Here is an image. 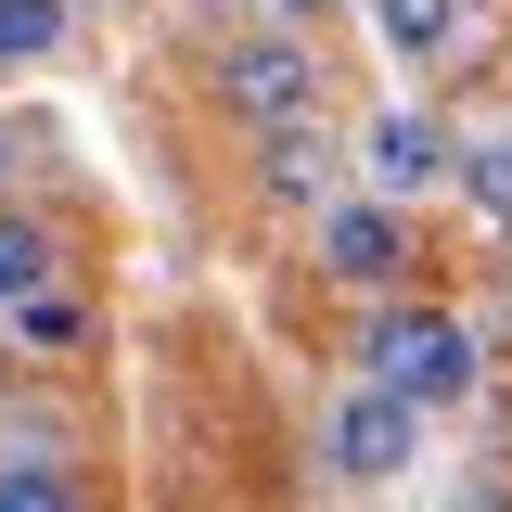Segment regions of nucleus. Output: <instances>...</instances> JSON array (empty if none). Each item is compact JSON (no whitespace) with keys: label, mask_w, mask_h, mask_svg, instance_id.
Returning a JSON list of instances; mask_svg holds the SVG:
<instances>
[{"label":"nucleus","mask_w":512,"mask_h":512,"mask_svg":"<svg viewBox=\"0 0 512 512\" xmlns=\"http://www.w3.org/2000/svg\"><path fill=\"white\" fill-rule=\"evenodd\" d=\"M372 13H384V39H397L410 64H448V52H461V0H372Z\"/></svg>","instance_id":"423d86ee"},{"label":"nucleus","mask_w":512,"mask_h":512,"mask_svg":"<svg viewBox=\"0 0 512 512\" xmlns=\"http://www.w3.org/2000/svg\"><path fill=\"white\" fill-rule=\"evenodd\" d=\"M474 192L512 218V128H487V141H474Z\"/></svg>","instance_id":"9b49d317"},{"label":"nucleus","mask_w":512,"mask_h":512,"mask_svg":"<svg viewBox=\"0 0 512 512\" xmlns=\"http://www.w3.org/2000/svg\"><path fill=\"white\" fill-rule=\"evenodd\" d=\"M13 333H26V346H90V308H77V295H26Z\"/></svg>","instance_id":"9d476101"},{"label":"nucleus","mask_w":512,"mask_h":512,"mask_svg":"<svg viewBox=\"0 0 512 512\" xmlns=\"http://www.w3.org/2000/svg\"><path fill=\"white\" fill-rule=\"evenodd\" d=\"M282 13H320V0H282Z\"/></svg>","instance_id":"ddd939ff"},{"label":"nucleus","mask_w":512,"mask_h":512,"mask_svg":"<svg viewBox=\"0 0 512 512\" xmlns=\"http://www.w3.org/2000/svg\"><path fill=\"white\" fill-rule=\"evenodd\" d=\"M359 359H372V384H397L410 410H461V397H474V333L448 308H384Z\"/></svg>","instance_id":"f257e3e1"},{"label":"nucleus","mask_w":512,"mask_h":512,"mask_svg":"<svg viewBox=\"0 0 512 512\" xmlns=\"http://www.w3.org/2000/svg\"><path fill=\"white\" fill-rule=\"evenodd\" d=\"M0 180H13V141H0Z\"/></svg>","instance_id":"f8f14e48"},{"label":"nucleus","mask_w":512,"mask_h":512,"mask_svg":"<svg viewBox=\"0 0 512 512\" xmlns=\"http://www.w3.org/2000/svg\"><path fill=\"white\" fill-rule=\"evenodd\" d=\"M320 448H333V474H346V487H397V474H410V448H423V410H410L397 384H372V372H359L346 397H333Z\"/></svg>","instance_id":"f03ea898"},{"label":"nucleus","mask_w":512,"mask_h":512,"mask_svg":"<svg viewBox=\"0 0 512 512\" xmlns=\"http://www.w3.org/2000/svg\"><path fill=\"white\" fill-rule=\"evenodd\" d=\"M64 39V0H0V64H39Z\"/></svg>","instance_id":"1a4fd4ad"},{"label":"nucleus","mask_w":512,"mask_h":512,"mask_svg":"<svg viewBox=\"0 0 512 512\" xmlns=\"http://www.w3.org/2000/svg\"><path fill=\"white\" fill-rule=\"evenodd\" d=\"M0 512H90V500H77V474H64V461L26 448V461H0Z\"/></svg>","instance_id":"0eeeda50"},{"label":"nucleus","mask_w":512,"mask_h":512,"mask_svg":"<svg viewBox=\"0 0 512 512\" xmlns=\"http://www.w3.org/2000/svg\"><path fill=\"white\" fill-rule=\"evenodd\" d=\"M372 180L384 192H423V180H448V141L423 116H372Z\"/></svg>","instance_id":"39448f33"},{"label":"nucleus","mask_w":512,"mask_h":512,"mask_svg":"<svg viewBox=\"0 0 512 512\" xmlns=\"http://www.w3.org/2000/svg\"><path fill=\"white\" fill-rule=\"evenodd\" d=\"M308 90H320V64L295 52V39H244V52H231V103H244V116L295 128V116H308Z\"/></svg>","instance_id":"7ed1b4c3"},{"label":"nucleus","mask_w":512,"mask_h":512,"mask_svg":"<svg viewBox=\"0 0 512 512\" xmlns=\"http://www.w3.org/2000/svg\"><path fill=\"white\" fill-rule=\"evenodd\" d=\"M26 295H52V244H39L26 218H0V320L26 308Z\"/></svg>","instance_id":"6e6552de"},{"label":"nucleus","mask_w":512,"mask_h":512,"mask_svg":"<svg viewBox=\"0 0 512 512\" xmlns=\"http://www.w3.org/2000/svg\"><path fill=\"white\" fill-rule=\"evenodd\" d=\"M320 256H333V282H397V269H410V244H397L384 205H333V218H320Z\"/></svg>","instance_id":"20e7f679"}]
</instances>
